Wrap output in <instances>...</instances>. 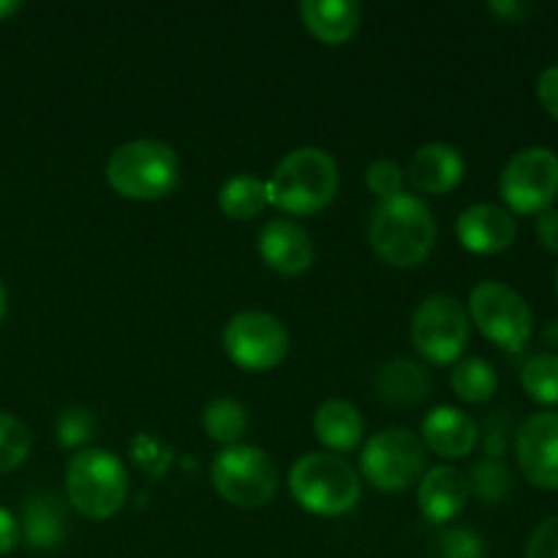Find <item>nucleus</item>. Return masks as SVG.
I'll return each instance as SVG.
<instances>
[{
  "instance_id": "nucleus-27",
  "label": "nucleus",
  "mask_w": 558,
  "mask_h": 558,
  "mask_svg": "<svg viewBox=\"0 0 558 558\" xmlns=\"http://www.w3.org/2000/svg\"><path fill=\"white\" fill-rule=\"evenodd\" d=\"M430 558H485V543L472 529H447L436 537Z\"/></svg>"
},
{
  "instance_id": "nucleus-13",
  "label": "nucleus",
  "mask_w": 558,
  "mask_h": 558,
  "mask_svg": "<svg viewBox=\"0 0 558 558\" xmlns=\"http://www.w3.org/2000/svg\"><path fill=\"white\" fill-rule=\"evenodd\" d=\"M458 240L472 254H501L510 248L518 238V221L510 210L499 205H474L458 218Z\"/></svg>"
},
{
  "instance_id": "nucleus-39",
  "label": "nucleus",
  "mask_w": 558,
  "mask_h": 558,
  "mask_svg": "<svg viewBox=\"0 0 558 558\" xmlns=\"http://www.w3.org/2000/svg\"><path fill=\"white\" fill-rule=\"evenodd\" d=\"M3 316H5V289L3 283H0V322H3Z\"/></svg>"
},
{
  "instance_id": "nucleus-1",
  "label": "nucleus",
  "mask_w": 558,
  "mask_h": 558,
  "mask_svg": "<svg viewBox=\"0 0 558 558\" xmlns=\"http://www.w3.org/2000/svg\"><path fill=\"white\" fill-rule=\"evenodd\" d=\"M436 218L423 199L398 194L379 202L371 213L368 238L376 256L392 267H414L425 262L436 243Z\"/></svg>"
},
{
  "instance_id": "nucleus-12",
  "label": "nucleus",
  "mask_w": 558,
  "mask_h": 558,
  "mask_svg": "<svg viewBox=\"0 0 558 558\" xmlns=\"http://www.w3.org/2000/svg\"><path fill=\"white\" fill-rule=\"evenodd\" d=\"M518 463L523 477L545 490H558V412H537L518 428Z\"/></svg>"
},
{
  "instance_id": "nucleus-23",
  "label": "nucleus",
  "mask_w": 558,
  "mask_h": 558,
  "mask_svg": "<svg viewBox=\"0 0 558 558\" xmlns=\"http://www.w3.org/2000/svg\"><path fill=\"white\" fill-rule=\"evenodd\" d=\"M496 387H499V376H496V368L488 360L466 357L452 368V390L461 401H488V398H494Z\"/></svg>"
},
{
  "instance_id": "nucleus-18",
  "label": "nucleus",
  "mask_w": 558,
  "mask_h": 558,
  "mask_svg": "<svg viewBox=\"0 0 558 558\" xmlns=\"http://www.w3.org/2000/svg\"><path fill=\"white\" fill-rule=\"evenodd\" d=\"M423 445L439 458H466L477 445V423L463 409L436 407L423 420Z\"/></svg>"
},
{
  "instance_id": "nucleus-34",
  "label": "nucleus",
  "mask_w": 558,
  "mask_h": 558,
  "mask_svg": "<svg viewBox=\"0 0 558 558\" xmlns=\"http://www.w3.org/2000/svg\"><path fill=\"white\" fill-rule=\"evenodd\" d=\"M537 238L548 251L558 254V210H545L537 216Z\"/></svg>"
},
{
  "instance_id": "nucleus-35",
  "label": "nucleus",
  "mask_w": 558,
  "mask_h": 558,
  "mask_svg": "<svg viewBox=\"0 0 558 558\" xmlns=\"http://www.w3.org/2000/svg\"><path fill=\"white\" fill-rule=\"evenodd\" d=\"M16 539H20V526H16L14 515L0 507V556L11 554L16 548Z\"/></svg>"
},
{
  "instance_id": "nucleus-3",
  "label": "nucleus",
  "mask_w": 558,
  "mask_h": 558,
  "mask_svg": "<svg viewBox=\"0 0 558 558\" xmlns=\"http://www.w3.org/2000/svg\"><path fill=\"white\" fill-rule=\"evenodd\" d=\"M107 180L125 199H163L178 189L180 161L172 147L158 140L125 142L109 156Z\"/></svg>"
},
{
  "instance_id": "nucleus-36",
  "label": "nucleus",
  "mask_w": 558,
  "mask_h": 558,
  "mask_svg": "<svg viewBox=\"0 0 558 558\" xmlns=\"http://www.w3.org/2000/svg\"><path fill=\"white\" fill-rule=\"evenodd\" d=\"M490 11H496V14H505L507 20H512V16H521L523 11H526V5L523 3H490Z\"/></svg>"
},
{
  "instance_id": "nucleus-10",
  "label": "nucleus",
  "mask_w": 558,
  "mask_h": 558,
  "mask_svg": "<svg viewBox=\"0 0 558 558\" xmlns=\"http://www.w3.org/2000/svg\"><path fill=\"white\" fill-rule=\"evenodd\" d=\"M499 191L507 207L521 216L550 210L558 196V156L550 147H526L507 161Z\"/></svg>"
},
{
  "instance_id": "nucleus-37",
  "label": "nucleus",
  "mask_w": 558,
  "mask_h": 558,
  "mask_svg": "<svg viewBox=\"0 0 558 558\" xmlns=\"http://www.w3.org/2000/svg\"><path fill=\"white\" fill-rule=\"evenodd\" d=\"M16 11H20V3H14V0H9V3H0V20L16 14Z\"/></svg>"
},
{
  "instance_id": "nucleus-26",
  "label": "nucleus",
  "mask_w": 558,
  "mask_h": 558,
  "mask_svg": "<svg viewBox=\"0 0 558 558\" xmlns=\"http://www.w3.org/2000/svg\"><path fill=\"white\" fill-rule=\"evenodd\" d=\"M31 452V434L11 414L0 412V472H14Z\"/></svg>"
},
{
  "instance_id": "nucleus-7",
  "label": "nucleus",
  "mask_w": 558,
  "mask_h": 558,
  "mask_svg": "<svg viewBox=\"0 0 558 558\" xmlns=\"http://www.w3.org/2000/svg\"><path fill=\"white\" fill-rule=\"evenodd\" d=\"M469 314L488 341L507 352H521L534 330L526 300L501 281H483L469 294Z\"/></svg>"
},
{
  "instance_id": "nucleus-22",
  "label": "nucleus",
  "mask_w": 558,
  "mask_h": 558,
  "mask_svg": "<svg viewBox=\"0 0 558 558\" xmlns=\"http://www.w3.org/2000/svg\"><path fill=\"white\" fill-rule=\"evenodd\" d=\"M267 202V183L254 178V174H238V178L227 180L218 191V207L223 216L234 218V221H251L259 216Z\"/></svg>"
},
{
  "instance_id": "nucleus-33",
  "label": "nucleus",
  "mask_w": 558,
  "mask_h": 558,
  "mask_svg": "<svg viewBox=\"0 0 558 558\" xmlns=\"http://www.w3.org/2000/svg\"><path fill=\"white\" fill-rule=\"evenodd\" d=\"M537 96L543 107L558 120V65H550L539 74L537 80Z\"/></svg>"
},
{
  "instance_id": "nucleus-28",
  "label": "nucleus",
  "mask_w": 558,
  "mask_h": 558,
  "mask_svg": "<svg viewBox=\"0 0 558 558\" xmlns=\"http://www.w3.org/2000/svg\"><path fill=\"white\" fill-rule=\"evenodd\" d=\"M469 488H474V494L485 501H501L505 494L510 490V474L494 458H485L477 466L472 469V483Z\"/></svg>"
},
{
  "instance_id": "nucleus-16",
  "label": "nucleus",
  "mask_w": 558,
  "mask_h": 558,
  "mask_svg": "<svg viewBox=\"0 0 558 558\" xmlns=\"http://www.w3.org/2000/svg\"><path fill=\"white\" fill-rule=\"evenodd\" d=\"M463 172H466V161H463L461 150L447 142L423 145L409 163V180L414 189L436 196L450 194L463 180Z\"/></svg>"
},
{
  "instance_id": "nucleus-30",
  "label": "nucleus",
  "mask_w": 558,
  "mask_h": 558,
  "mask_svg": "<svg viewBox=\"0 0 558 558\" xmlns=\"http://www.w3.org/2000/svg\"><path fill=\"white\" fill-rule=\"evenodd\" d=\"M365 180H368V189L379 196V202H385V199H392V196L403 194V180H407V174H403V169L398 167L396 161L381 158V161L371 163Z\"/></svg>"
},
{
  "instance_id": "nucleus-19",
  "label": "nucleus",
  "mask_w": 558,
  "mask_h": 558,
  "mask_svg": "<svg viewBox=\"0 0 558 558\" xmlns=\"http://www.w3.org/2000/svg\"><path fill=\"white\" fill-rule=\"evenodd\" d=\"M69 512L65 505L49 490H36L22 505V534L36 550H52L65 539Z\"/></svg>"
},
{
  "instance_id": "nucleus-25",
  "label": "nucleus",
  "mask_w": 558,
  "mask_h": 558,
  "mask_svg": "<svg viewBox=\"0 0 558 558\" xmlns=\"http://www.w3.org/2000/svg\"><path fill=\"white\" fill-rule=\"evenodd\" d=\"M523 390L545 407H558V354L539 352L526 360L521 371Z\"/></svg>"
},
{
  "instance_id": "nucleus-29",
  "label": "nucleus",
  "mask_w": 558,
  "mask_h": 558,
  "mask_svg": "<svg viewBox=\"0 0 558 558\" xmlns=\"http://www.w3.org/2000/svg\"><path fill=\"white\" fill-rule=\"evenodd\" d=\"M93 439V414L82 407L65 409L58 417V445L76 450Z\"/></svg>"
},
{
  "instance_id": "nucleus-21",
  "label": "nucleus",
  "mask_w": 558,
  "mask_h": 558,
  "mask_svg": "<svg viewBox=\"0 0 558 558\" xmlns=\"http://www.w3.org/2000/svg\"><path fill=\"white\" fill-rule=\"evenodd\" d=\"M430 376L428 371L412 360H392L376 376V392L385 403L398 409L417 407L428 398L430 392Z\"/></svg>"
},
{
  "instance_id": "nucleus-8",
  "label": "nucleus",
  "mask_w": 558,
  "mask_h": 558,
  "mask_svg": "<svg viewBox=\"0 0 558 558\" xmlns=\"http://www.w3.org/2000/svg\"><path fill=\"white\" fill-rule=\"evenodd\" d=\"M360 469L374 488L398 494L425 474V445L412 430L387 428L365 441Z\"/></svg>"
},
{
  "instance_id": "nucleus-4",
  "label": "nucleus",
  "mask_w": 558,
  "mask_h": 558,
  "mask_svg": "<svg viewBox=\"0 0 558 558\" xmlns=\"http://www.w3.org/2000/svg\"><path fill=\"white\" fill-rule=\"evenodd\" d=\"M294 501L314 515L336 518L354 510L363 494L357 472L347 458L332 452H311L300 458L289 474Z\"/></svg>"
},
{
  "instance_id": "nucleus-24",
  "label": "nucleus",
  "mask_w": 558,
  "mask_h": 558,
  "mask_svg": "<svg viewBox=\"0 0 558 558\" xmlns=\"http://www.w3.org/2000/svg\"><path fill=\"white\" fill-rule=\"evenodd\" d=\"M248 428V414L234 398H216L205 407V430L218 445H238Z\"/></svg>"
},
{
  "instance_id": "nucleus-6",
  "label": "nucleus",
  "mask_w": 558,
  "mask_h": 558,
  "mask_svg": "<svg viewBox=\"0 0 558 558\" xmlns=\"http://www.w3.org/2000/svg\"><path fill=\"white\" fill-rule=\"evenodd\" d=\"M213 488L234 507H265L278 490V466L265 450L251 445L223 447L210 466Z\"/></svg>"
},
{
  "instance_id": "nucleus-9",
  "label": "nucleus",
  "mask_w": 558,
  "mask_h": 558,
  "mask_svg": "<svg viewBox=\"0 0 558 558\" xmlns=\"http://www.w3.org/2000/svg\"><path fill=\"white\" fill-rule=\"evenodd\" d=\"M469 316L450 294H434L423 300L412 316V343L434 365L456 363L469 347Z\"/></svg>"
},
{
  "instance_id": "nucleus-40",
  "label": "nucleus",
  "mask_w": 558,
  "mask_h": 558,
  "mask_svg": "<svg viewBox=\"0 0 558 558\" xmlns=\"http://www.w3.org/2000/svg\"><path fill=\"white\" fill-rule=\"evenodd\" d=\"M556 294H558V270H556Z\"/></svg>"
},
{
  "instance_id": "nucleus-14",
  "label": "nucleus",
  "mask_w": 558,
  "mask_h": 558,
  "mask_svg": "<svg viewBox=\"0 0 558 558\" xmlns=\"http://www.w3.org/2000/svg\"><path fill=\"white\" fill-rule=\"evenodd\" d=\"M259 254L281 276H300L314 262V243L300 223L289 218L267 221L259 232Z\"/></svg>"
},
{
  "instance_id": "nucleus-32",
  "label": "nucleus",
  "mask_w": 558,
  "mask_h": 558,
  "mask_svg": "<svg viewBox=\"0 0 558 558\" xmlns=\"http://www.w3.org/2000/svg\"><path fill=\"white\" fill-rule=\"evenodd\" d=\"M526 558H558V515L545 518L526 543Z\"/></svg>"
},
{
  "instance_id": "nucleus-38",
  "label": "nucleus",
  "mask_w": 558,
  "mask_h": 558,
  "mask_svg": "<svg viewBox=\"0 0 558 558\" xmlns=\"http://www.w3.org/2000/svg\"><path fill=\"white\" fill-rule=\"evenodd\" d=\"M545 338H548V341H558V322L548 325V330H545Z\"/></svg>"
},
{
  "instance_id": "nucleus-11",
  "label": "nucleus",
  "mask_w": 558,
  "mask_h": 558,
  "mask_svg": "<svg viewBox=\"0 0 558 558\" xmlns=\"http://www.w3.org/2000/svg\"><path fill=\"white\" fill-rule=\"evenodd\" d=\"M223 349L240 368L270 371L281 365L289 352L287 327L265 311H243L229 319L223 330Z\"/></svg>"
},
{
  "instance_id": "nucleus-5",
  "label": "nucleus",
  "mask_w": 558,
  "mask_h": 558,
  "mask_svg": "<svg viewBox=\"0 0 558 558\" xmlns=\"http://www.w3.org/2000/svg\"><path fill=\"white\" fill-rule=\"evenodd\" d=\"M65 494L71 507L90 521H107L118 515L129 494L125 466L114 452L82 450L71 458L65 472Z\"/></svg>"
},
{
  "instance_id": "nucleus-17",
  "label": "nucleus",
  "mask_w": 558,
  "mask_h": 558,
  "mask_svg": "<svg viewBox=\"0 0 558 558\" xmlns=\"http://www.w3.org/2000/svg\"><path fill=\"white\" fill-rule=\"evenodd\" d=\"M300 16L311 36L319 38L322 44L338 47L357 36L363 25V5L354 0H303Z\"/></svg>"
},
{
  "instance_id": "nucleus-31",
  "label": "nucleus",
  "mask_w": 558,
  "mask_h": 558,
  "mask_svg": "<svg viewBox=\"0 0 558 558\" xmlns=\"http://www.w3.org/2000/svg\"><path fill=\"white\" fill-rule=\"evenodd\" d=\"M131 456L136 458V463H140L145 472L156 474V477L158 474H163V469L169 466L167 447H163L156 436H147V434L136 436L134 445H131Z\"/></svg>"
},
{
  "instance_id": "nucleus-20",
  "label": "nucleus",
  "mask_w": 558,
  "mask_h": 558,
  "mask_svg": "<svg viewBox=\"0 0 558 558\" xmlns=\"http://www.w3.org/2000/svg\"><path fill=\"white\" fill-rule=\"evenodd\" d=\"M314 434L325 447L336 452H352L365 434V420L349 401H327L314 414Z\"/></svg>"
},
{
  "instance_id": "nucleus-2",
  "label": "nucleus",
  "mask_w": 558,
  "mask_h": 558,
  "mask_svg": "<svg viewBox=\"0 0 558 558\" xmlns=\"http://www.w3.org/2000/svg\"><path fill=\"white\" fill-rule=\"evenodd\" d=\"M338 194V167L322 147L292 150L267 180V202L289 216H314Z\"/></svg>"
},
{
  "instance_id": "nucleus-15",
  "label": "nucleus",
  "mask_w": 558,
  "mask_h": 558,
  "mask_svg": "<svg viewBox=\"0 0 558 558\" xmlns=\"http://www.w3.org/2000/svg\"><path fill=\"white\" fill-rule=\"evenodd\" d=\"M469 494V480L452 466H434L420 477L417 501L423 510L425 521L428 523H447L452 518L461 515L466 507Z\"/></svg>"
}]
</instances>
